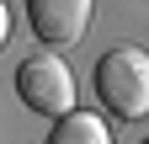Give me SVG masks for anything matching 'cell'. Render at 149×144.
<instances>
[{
  "label": "cell",
  "instance_id": "cell-1",
  "mask_svg": "<svg viewBox=\"0 0 149 144\" xmlns=\"http://www.w3.org/2000/svg\"><path fill=\"white\" fill-rule=\"evenodd\" d=\"M96 101L123 123L149 112V53L144 48L123 43V48L96 59Z\"/></svg>",
  "mask_w": 149,
  "mask_h": 144
},
{
  "label": "cell",
  "instance_id": "cell-2",
  "mask_svg": "<svg viewBox=\"0 0 149 144\" xmlns=\"http://www.w3.org/2000/svg\"><path fill=\"white\" fill-rule=\"evenodd\" d=\"M16 96L43 117H64V112H74V75L59 53H32L16 69Z\"/></svg>",
  "mask_w": 149,
  "mask_h": 144
},
{
  "label": "cell",
  "instance_id": "cell-3",
  "mask_svg": "<svg viewBox=\"0 0 149 144\" xmlns=\"http://www.w3.org/2000/svg\"><path fill=\"white\" fill-rule=\"evenodd\" d=\"M96 0H27V27L48 48H74L91 27Z\"/></svg>",
  "mask_w": 149,
  "mask_h": 144
},
{
  "label": "cell",
  "instance_id": "cell-4",
  "mask_svg": "<svg viewBox=\"0 0 149 144\" xmlns=\"http://www.w3.org/2000/svg\"><path fill=\"white\" fill-rule=\"evenodd\" d=\"M48 144H112V128H107V117L101 112H64L59 123H53V134Z\"/></svg>",
  "mask_w": 149,
  "mask_h": 144
},
{
  "label": "cell",
  "instance_id": "cell-5",
  "mask_svg": "<svg viewBox=\"0 0 149 144\" xmlns=\"http://www.w3.org/2000/svg\"><path fill=\"white\" fill-rule=\"evenodd\" d=\"M6 38H11V6L0 0V48H6Z\"/></svg>",
  "mask_w": 149,
  "mask_h": 144
},
{
  "label": "cell",
  "instance_id": "cell-6",
  "mask_svg": "<svg viewBox=\"0 0 149 144\" xmlns=\"http://www.w3.org/2000/svg\"><path fill=\"white\" fill-rule=\"evenodd\" d=\"M144 144H149V139H144Z\"/></svg>",
  "mask_w": 149,
  "mask_h": 144
}]
</instances>
